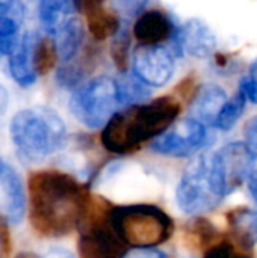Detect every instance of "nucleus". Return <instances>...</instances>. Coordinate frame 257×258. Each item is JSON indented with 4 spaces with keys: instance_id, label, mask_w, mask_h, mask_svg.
Listing matches in <instances>:
<instances>
[{
    "instance_id": "obj_1",
    "label": "nucleus",
    "mask_w": 257,
    "mask_h": 258,
    "mask_svg": "<svg viewBox=\"0 0 257 258\" xmlns=\"http://www.w3.org/2000/svg\"><path fill=\"white\" fill-rule=\"evenodd\" d=\"M91 197L85 184L61 171H38L29 178L30 224L44 237H62L79 228Z\"/></svg>"
},
{
    "instance_id": "obj_2",
    "label": "nucleus",
    "mask_w": 257,
    "mask_h": 258,
    "mask_svg": "<svg viewBox=\"0 0 257 258\" xmlns=\"http://www.w3.org/2000/svg\"><path fill=\"white\" fill-rule=\"evenodd\" d=\"M182 103L174 95H164L150 103L117 112L101 132V145L112 154H130L144 142L155 141L177 119Z\"/></svg>"
},
{
    "instance_id": "obj_3",
    "label": "nucleus",
    "mask_w": 257,
    "mask_h": 258,
    "mask_svg": "<svg viewBox=\"0 0 257 258\" xmlns=\"http://www.w3.org/2000/svg\"><path fill=\"white\" fill-rule=\"evenodd\" d=\"M9 133L20 156L29 162L47 159L67 142L64 119L53 109L45 106L17 112L11 121Z\"/></svg>"
},
{
    "instance_id": "obj_4",
    "label": "nucleus",
    "mask_w": 257,
    "mask_h": 258,
    "mask_svg": "<svg viewBox=\"0 0 257 258\" xmlns=\"http://www.w3.org/2000/svg\"><path fill=\"white\" fill-rule=\"evenodd\" d=\"M109 221L120 240L132 248H158L174 233L170 215L153 204L112 207Z\"/></svg>"
},
{
    "instance_id": "obj_5",
    "label": "nucleus",
    "mask_w": 257,
    "mask_h": 258,
    "mask_svg": "<svg viewBox=\"0 0 257 258\" xmlns=\"http://www.w3.org/2000/svg\"><path fill=\"white\" fill-rule=\"evenodd\" d=\"M111 210L112 206L105 198L91 197L79 227V258H121L124 255V243L115 234L109 221Z\"/></svg>"
},
{
    "instance_id": "obj_6",
    "label": "nucleus",
    "mask_w": 257,
    "mask_h": 258,
    "mask_svg": "<svg viewBox=\"0 0 257 258\" xmlns=\"http://www.w3.org/2000/svg\"><path fill=\"white\" fill-rule=\"evenodd\" d=\"M120 106L117 82L108 76H98L77 88L70 98L73 116L88 128H100L117 113Z\"/></svg>"
},
{
    "instance_id": "obj_7",
    "label": "nucleus",
    "mask_w": 257,
    "mask_h": 258,
    "mask_svg": "<svg viewBox=\"0 0 257 258\" xmlns=\"http://www.w3.org/2000/svg\"><path fill=\"white\" fill-rule=\"evenodd\" d=\"M223 198L217 194L211 175V156H200L183 171L176 187V204L188 216H201L215 210Z\"/></svg>"
},
{
    "instance_id": "obj_8",
    "label": "nucleus",
    "mask_w": 257,
    "mask_h": 258,
    "mask_svg": "<svg viewBox=\"0 0 257 258\" xmlns=\"http://www.w3.org/2000/svg\"><path fill=\"white\" fill-rule=\"evenodd\" d=\"M253 154L244 142H230L211 156V175L217 194L224 200L236 192L253 172Z\"/></svg>"
},
{
    "instance_id": "obj_9",
    "label": "nucleus",
    "mask_w": 257,
    "mask_h": 258,
    "mask_svg": "<svg viewBox=\"0 0 257 258\" xmlns=\"http://www.w3.org/2000/svg\"><path fill=\"white\" fill-rule=\"evenodd\" d=\"M212 141V136L206 125L194 118H186L177 124H173L165 133L156 138L150 148L153 153L167 157H189L206 148Z\"/></svg>"
},
{
    "instance_id": "obj_10",
    "label": "nucleus",
    "mask_w": 257,
    "mask_h": 258,
    "mask_svg": "<svg viewBox=\"0 0 257 258\" xmlns=\"http://www.w3.org/2000/svg\"><path fill=\"white\" fill-rule=\"evenodd\" d=\"M174 73V54L165 45H138L133 53V74L148 86L167 85Z\"/></svg>"
},
{
    "instance_id": "obj_11",
    "label": "nucleus",
    "mask_w": 257,
    "mask_h": 258,
    "mask_svg": "<svg viewBox=\"0 0 257 258\" xmlns=\"http://www.w3.org/2000/svg\"><path fill=\"white\" fill-rule=\"evenodd\" d=\"M26 215V194L18 172L6 165L0 175V221L8 225L21 224Z\"/></svg>"
},
{
    "instance_id": "obj_12",
    "label": "nucleus",
    "mask_w": 257,
    "mask_h": 258,
    "mask_svg": "<svg viewBox=\"0 0 257 258\" xmlns=\"http://www.w3.org/2000/svg\"><path fill=\"white\" fill-rule=\"evenodd\" d=\"M176 30L171 18L164 11L150 9L138 17L133 26V36L139 45H161L171 39Z\"/></svg>"
},
{
    "instance_id": "obj_13",
    "label": "nucleus",
    "mask_w": 257,
    "mask_h": 258,
    "mask_svg": "<svg viewBox=\"0 0 257 258\" xmlns=\"http://www.w3.org/2000/svg\"><path fill=\"white\" fill-rule=\"evenodd\" d=\"M226 103V91L215 83H208L197 91L195 97L191 101V118L197 119L206 127H215L218 115Z\"/></svg>"
},
{
    "instance_id": "obj_14",
    "label": "nucleus",
    "mask_w": 257,
    "mask_h": 258,
    "mask_svg": "<svg viewBox=\"0 0 257 258\" xmlns=\"http://www.w3.org/2000/svg\"><path fill=\"white\" fill-rule=\"evenodd\" d=\"M183 50L197 59L209 57L217 47V38L211 27L201 20H189L177 30Z\"/></svg>"
},
{
    "instance_id": "obj_15",
    "label": "nucleus",
    "mask_w": 257,
    "mask_h": 258,
    "mask_svg": "<svg viewBox=\"0 0 257 258\" xmlns=\"http://www.w3.org/2000/svg\"><path fill=\"white\" fill-rule=\"evenodd\" d=\"M36 36L33 33H26L21 36L18 47L15 51L9 56L8 59V67L12 79L21 86V88H29L36 82V73L33 70V47L36 42Z\"/></svg>"
},
{
    "instance_id": "obj_16",
    "label": "nucleus",
    "mask_w": 257,
    "mask_h": 258,
    "mask_svg": "<svg viewBox=\"0 0 257 258\" xmlns=\"http://www.w3.org/2000/svg\"><path fill=\"white\" fill-rule=\"evenodd\" d=\"M227 222L235 242L250 249L257 245V209L236 207L227 213Z\"/></svg>"
},
{
    "instance_id": "obj_17",
    "label": "nucleus",
    "mask_w": 257,
    "mask_h": 258,
    "mask_svg": "<svg viewBox=\"0 0 257 258\" xmlns=\"http://www.w3.org/2000/svg\"><path fill=\"white\" fill-rule=\"evenodd\" d=\"M85 39V27L79 18H70L55 35L58 54L64 62L73 60Z\"/></svg>"
},
{
    "instance_id": "obj_18",
    "label": "nucleus",
    "mask_w": 257,
    "mask_h": 258,
    "mask_svg": "<svg viewBox=\"0 0 257 258\" xmlns=\"http://www.w3.org/2000/svg\"><path fill=\"white\" fill-rule=\"evenodd\" d=\"M73 8V0H39L38 17L42 29L48 35H56V32L70 20L68 17Z\"/></svg>"
},
{
    "instance_id": "obj_19",
    "label": "nucleus",
    "mask_w": 257,
    "mask_h": 258,
    "mask_svg": "<svg viewBox=\"0 0 257 258\" xmlns=\"http://www.w3.org/2000/svg\"><path fill=\"white\" fill-rule=\"evenodd\" d=\"M115 82H117L120 106H126V107L139 106L144 104L150 97V89L147 88L148 85H145L135 74L121 73Z\"/></svg>"
},
{
    "instance_id": "obj_20",
    "label": "nucleus",
    "mask_w": 257,
    "mask_h": 258,
    "mask_svg": "<svg viewBox=\"0 0 257 258\" xmlns=\"http://www.w3.org/2000/svg\"><path fill=\"white\" fill-rule=\"evenodd\" d=\"M88 21V30L97 41H105L111 36H115L120 29V18L115 12L98 8L86 15Z\"/></svg>"
},
{
    "instance_id": "obj_21",
    "label": "nucleus",
    "mask_w": 257,
    "mask_h": 258,
    "mask_svg": "<svg viewBox=\"0 0 257 258\" xmlns=\"http://www.w3.org/2000/svg\"><path fill=\"white\" fill-rule=\"evenodd\" d=\"M58 57L59 54L55 39H52L50 36H42L36 39L33 47L32 62H33V70L38 76L48 74L56 67Z\"/></svg>"
},
{
    "instance_id": "obj_22",
    "label": "nucleus",
    "mask_w": 257,
    "mask_h": 258,
    "mask_svg": "<svg viewBox=\"0 0 257 258\" xmlns=\"http://www.w3.org/2000/svg\"><path fill=\"white\" fill-rule=\"evenodd\" d=\"M185 236L192 246H204L206 249L214 243H217V240L220 239V233L217 227L200 216L186 225Z\"/></svg>"
},
{
    "instance_id": "obj_23",
    "label": "nucleus",
    "mask_w": 257,
    "mask_h": 258,
    "mask_svg": "<svg viewBox=\"0 0 257 258\" xmlns=\"http://www.w3.org/2000/svg\"><path fill=\"white\" fill-rule=\"evenodd\" d=\"M88 73L89 67L86 65V59L77 62H64V65H61L56 71V82L61 88L76 91L83 85Z\"/></svg>"
},
{
    "instance_id": "obj_24",
    "label": "nucleus",
    "mask_w": 257,
    "mask_h": 258,
    "mask_svg": "<svg viewBox=\"0 0 257 258\" xmlns=\"http://www.w3.org/2000/svg\"><path fill=\"white\" fill-rule=\"evenodd\" d=\"M245 101L247 100L241 92H236L230 100H227V103L224 104V107L218 115L215 127L224 132L232 130L245 110Z\"/></svg>"
},
{
    "instance_id": "obj_25",
    "label": "nucleus",
    "mask_w": 257,
    "mask_h": 258,
    "mask_svg": "<svg viewBox=\"0 0 257 258\" xmlns=\"http://www.w3.org/2000/svg\"><path fill=\"white\" fill-rule=\"evenodd\" d=\"M129 48H130V35L126 29H120V32L114 36L111 44V56L120 73H127L129 65Z\"/></svg>"
},
{
    "instance_id": "obj_26",
    "label": "nucleus",
    "mask_w": 257,
    "mask_h": 258,
    "mask_svg": "<svg viewBox=\"0 0 257 258\" xmlns=\"http://www.w3.org/2000/svg\"><path fill=\"white\" fill-rule=\"evenodd\" d=\"M203 258H250L236 251L233 243L227 240H220L204 251Z\"/></svg>"
},
{
    "instance_id": "obj_27",
    "label": "nucleus",
    "mask_w": 257,
    "mask_h": 258,
    "mask_svg": "<svg viewBox=\"0 0 257 258\" xmlns=\"http://www.w3.org/2000/svg\"><path fill=\"white\" fill-rule=\"evenodd\" d=\"M174 94L183 98L185 101H192V98L197 94V77L195 76H188L185 77L174 89Z\"/></svg>"
},
{
    "instance_id": "obj_28",
    "label": "nucleus",
    "mask_w": 257,
    "mask_h": 258,
    "mask_svg": "<svg viewBox=\"0 0 257 258\" xmlns=\"http://www.w3.org/2000/svg\"><path fill=\"white\" fill-rule=\"evenodd\" d=\"M244 144L247 145V148L250 150V153L253 154V157L257 159V116L250 118L245 122L244 127Z\"/></svg>"
},
{
    "instance_id": "obj_29",
    "label": "nucleus",
    "mask_w": 257,
    "mask_h": 258,
    "mask_svg": "<svg viewBox=\"0 0 257 258\" xmlns=\"http://www.w3.org/2000/svg\"><path fill=\"white\" fill-rule=\"evenodd\" d=\"M148 0H115L118 9L127 17H135L141 14Z\"/></svg>"
},
{
    "instance_id": "obj_30",
    "label": "nucleus",
    "mask_w": 257,
    "mask_h": 258,
    "mask_svg": "<svg viewBox=\"0 0 257 258\" xmlns=\"http://www.w3.org/2000/svg\"><path fill=\"white\" fill-rule=\"evenodd\" d=\"M121 258H168V255L159 248H132Z\"/></svg>"
},
{
    "instance_id": "obj_31",
    "label": "nucleus",
    "mask_w": 257,
    "mask_h": 258,
    "mask_svg": "<svg viewBox=\"0 0 257 258\" xmlns=\"http://www.w3.org/2000/svg\"><path fill=\"white\" fill-rule=\"evenodd\" d=\"M239 92L245 97V100H248L253 104H257V80H254L251 76L241 79Z\"/></svg>"
},
{
    "instance_id": "obj_32",
    "label": "nucleus",
    "mask_w": 257,
    "mask_h": 258,
    "mask_svg": "<svg viewBox=\"0 0 257 258\" xmlns=\"http://www.w3.org/2000/svg\"><path fill=\"white\" fill-rule=\"evenodd\" d=\"M105 3V0H73V5H74V9L88 15L89 12L101 8V5Z\"/></svg>"
},
{
    "instance_id": "obj_33",
    "label": "nucleus",
    "mask_w": 257,
    "mask_h": 258,
    "mask_svg": "<svg viewBox=\"0 0 257 258\" xmlns=\"http://www.w3.org/2000/svg\"><path fill=\"white\" fill-rule=\"evenodd\" d=\"M247 187H248V194H250L253 203L257 206V169H253V172L250 174V177L247 180Z\"/></svg>"
},
{
    "instance_id": "obj_34",
    "label": "nucleus",
    "mask_w": 257,
    "mask_h": 258,
    "mask_svg": "<svg viewBox=\"0 0 257 258\" xmlns=\"http://www.w3.org/2000/svg\"><path fill=\"white\" fill-rule=\"evenodd\" d=\"M44 258H74V255L64 248H53L50 251H47V254L44 255Z\"/></svg>"
},
{
    "instance_id": "obj_35",
    "label": "nucleus",
    "mask_w": 257,
    "mask_h": 258,
    "mask_svg": "<svg viewBox=\"0 0 257 258\" xmlns=\"http://www.w3.org/2000/svg\"><path fill=\"white\" fill-rule=\"evenodd\" d=\"M15 0H0V17L5 15L12 6H14Z\"/></svg>"
},
{
    "instance_id": "obj_36",
    "label": "nucleus",
    "mask_w": 257,
    "mask_h": 258,
    "mask_svg": "<svg viewBox=\"0 0 257 258\" xmlns=\"http://www.w3.org/2000/svg\"><path fill=\"white\" fill-rule=\"evenodd\" d=\"M250 74H251V77L257 80V59L253 62V65H251V68H250Z\"/></svg>"
},
{
    "instance_id": "obj_37",
    "label": "nucleus",
    "mask_w": 257,
    "mask_h": 258,
    "mask_svg": "<svg viewBox=\"0 0 257 258\" xmlns=\"http://www.w3.org/2000/svg\"><path fill=\"white\" fill-rule=\"evenodd\" d=\"M17 258H38L36 255H33V254H29V252H23V254H18Z\"/></svg>"
},
{
    "instance_id": "obj_38",
    "label": "nucleus",
    "mask_w": 257,
    "mask_h": 258,
    "mask_svg": "<svg viewBox=\"0 0 257 258\" xmlns=\"http://www.w3.org/2000/svg\"><path fill=\"white\" fill-rule=\"evenodd\" d=\"M5 163H3V160H2V156H0V175H2V172H3V169H5Z\"/></svg>"
},
{
    "instance_id": "obj_39",
    "label": "nucleus",
    "mask_w": 257,
    "mask_h": 258,
    "mask_svg": "<svg viewBox=\"0 0 257 258\" xmlns=\"http://www.w3.org/2000/svg\"><path fill=\"white\" fill-rule=\"evenodd\" d=\"M21 2H23V0H21ZM27 2H33V0H27Z\"/></svg>"
},
{
    "instance_id": "obj_40",
    "label": "nucleus",
    "mask_w": 257,
    "mask_h": 258,
    "mask_svg": "<svg viewBox=\"0 0 257 258\" xmlns=\"http://www.w3.org/2000/svg\"><path fill=\"white\" fill-rule=\"evenodd\" d=\"M0 89H2V86H0Z\"/></svg>"
}]
</instances>
